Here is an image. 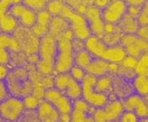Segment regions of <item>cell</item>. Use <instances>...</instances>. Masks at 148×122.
I'll list each match as a JSON object with an SVG mask.
<instances>
[{"instance_id": "obj_1", "label": "cell", "mask_w": 148, "mask_h": 122, "mask_svg": "<svg viewBox=\"0 0 148 122\" xmlns=\"http://www.w3.org/2000/svg\"><path fill=\"white\" fill-rule=\"evenodd\" d=\"M84 47L94 57H99L110 63L120 64L127 56V53L121 44L107 45L102 39L91 35L84 41Z\"/></svg>"}, {"instance_id": "obj_2", "label": "cell", "mask_w": 148, "mask_h": 122, "mask_svg": "<svg viewBox=\"0 0 148 122\" xmlns=\"http://www.w3.org/2000/svg\"><path fill=\"white\" fill-rule=\"evenodd\" d=\"M60 16L64 17L69 22V26H71V29L75 39L84 41L87 38H89L92 35L84 15L74 10L69 6H65Z\"/></svg>"}, {"instance_id": "obj_3", "label": "cell", "mask_w": 148, "mask_h": 122, "mask_svg": "<svg viewBox=\"0 0 148 122\" xmlns=\"http://www.w3.org/2000/svg\"><path fill=\"white\" fill-rule=\"evenodd\" d=\"M74 63V49L72 41L68 39H57V54L54 60V72H69Z\"/></svg>"}, {"instance_id": "obj_4", "label": "cell", "mask_w": 148, "mask_h": 122, "mask_svg": "<svg viewBox=\"0 0 148 122\" xmlns=\"http://www.w3.org/2000/svg\"><path fill=\"white\" fill-rule=\"evenodd\" d=\"M96 80H97L96 76L86 73L84 80L81 82L82 88H83L82 98H84L93 107L95 108L103 107L109 101V95L96 91L95 90Z\"/></svg>"}, {"instance_id": "obj_5", "label": "cell", "mask_w": 148, "mask_h": 122, "mask_svg": "<svg viewBox=\"0 0 148 122\" xmlns=\"http://www.w3.org/2000/svg\"><path fill=\"white\" fill-rule=\"evenodd\" d=\"M25 104L22 98L9 96L0 102V119L6 121H16L25 112Z\"/></svg>"}, {"instance_id": "obj_6", "label": "cell", "mask_w": 148, "mask_h": 122, "mask_svg": "<svg viewBox=\"0 0 148 122\" xmlns=\"http://www.w3.org/2000/svg\"><path fill=\"white\" fill-rule=\"evenodd\" d=\"M127 53V56L139 58L148 52V42L143 41L137 34H123L120 43Z\"/></svg>"}, {"instance_id": "obj_7", "label": "cell", "mask_w": 148, "mask_h": 122, "mask_svg": "<svg viewBox=\"0 0 148 122\" xmlns=\"http://www.w3.org/2000/svg\"><path fill=\"white\" fill-rule=\"evenodd\" d=\"M44 100L51 102L60 114H71L73 110V101L54 86L45 90Z\"/></svg>"}, {"instance_id": "obj_8", "label": "cell", "mask_w": 148, "mask_h": 122, "mask_svg": "<svg viewBox=\"0 0 148 122\" xmlns=\"http://www.w3.org/2000/svg\"><path fill=\"white\" fill-rule=\"evenodd\" d=\"M84 15L87 21L91 34L102 39L105 26V22L102 17V10L96 6H90L84 10Z\"/></svg>"}, {"instance_id": "obj_9", "label": "cell", "mask_w": 148, "mask_h": 122, "mask_svg": "<svg viewBox=\"0 0 148 122\" xmlns=\"http://www.w3.org/2000/svg\"><path fill=\"white\" fill-rule=\"evenodd\" d=\"M9 13L16 18L21 26L26 28H32L37 22V11L26 7L23 2L13 5Z\"/></svg>"}, {"instance_id": "obj_10", "label": "cell", "mask_w": 148, "mask_h": 122, "mask_svg": "<svg viewBox=\"0 0 148 122\" xmlns=\"http://www.w3.org/2000/svg\"><path fill=\"white\" fill-rule=\"evenodd\" d=\"M127 11V5L124 0H112L102 9V17L105 23H118Z\"/></svg>"}, {"instance_id": "obj_11", "label": "cell", "mask_w": 148, "mask_h": 122, "mask_svg": "<svg viewBox=\"0 0 148 122\" xmlns=\"http://www.w3.org/2000/svg\"><path fill=\"white\" fill-rule=\"evenodd\" d=\"M124 109L134 112L140 120L148 117V103L145 97H142L137 93L128 95L123 101Z\"/></svg>"}, {"instance_id": "obj_12", "label": "cell", "mask_w": 148, "mask_h": 122, "mask_svg": "<svg viewBox=\"0 0 148 122\" xmlns=\"http://www.w3.org/2000/svg\"><path fill=\"white\" fill-rule=\"evenodd\" d=\"M40 59L54 62L57 54V39L51 34H46L40 40L38 51Z\"/></svg>"}, {"instance_id": "obj_13", "label": "cell", "mask_w": 148, "mask_h": 122, "mask_svg": "<svg viewBox=\"0 0 148 122\" xmlns=\"http://www.w3.org/2000/svg\"><path fill=\"white\" fill-rule=\"evenodd\" d=\"M21 45L17 39L10 34H0V64L7 65L10 62V50L19 51Z\"/></svg>"}, {"instance_id": "obj_14", "label": "cell", "mask_w": 148, "mask_h": 122, "mask_svg": "<svg viewBox=\"0 0 148 122\" xmlns=\"http://www.w3.org/2000/svg\"><path fill=\"white\" fill-rule=\"evenodd\" d=\"M38 119L44 122H56L59 121L60 113L57 109L46 100L40 101L37 108Z\"/></svg>"}, {"instance_id": "obj_15", "label": "cell", "mask_w": 148, "mask_h": 122, "mask_svg": "<svg viewBox=\"0 0 148 122\" xmlns=\"http://www.w3.org/2000/svg\"><path fill=\"white\" fill-rule=\"evenodd\" d=\"M52 17L53 16L47 10H42L37 12V22L31 29L38 38H41L42 36L49 33Z\"/></svg>"}, {"instance_id": "obj_16", "label": "cell", "mask_w": 148, "mask_h": 122, "mask_svg": "<svg viewBox=\"0 0 148 122\" xmlns=\"http://www.w3.org/2000/svg\"><path fill=\"white\" fill-rule=\"evenodd\" d=\"M110 62L99 57H93L89 65L85 68L86 72L96 77H99L109 73Z\"/></svg>"}, {"instance_id": "obj_17", "label": "cell", "mask_w": 148, "mask_h": 122, "mask_svg": "<svg viewBox=\"0 0 148 122\" xmlns=\"http://www.w3.org/2000/svg\"><path fill=\"white\" fill-rule=\"evenodd\" d=\"M106 113L107 121H116L119 120L120 116L124 112L123 102L119 100L108 101V102L103 106Z\"/></svg>"}, {"instance_id": "obj_18", "label": "cell", "mask_w": 148, "mask_h": 122, "mask_svg": "<svg viewBox=\"0 0 148 122\" xmlns=\"http://www.w3.org/2000/svg\"><path fill=\"white\" fill-rule=\"evenodd\" d=\"M71 29L69 22L62 16H53L50 23L49 34L53 35L56 39L65 33L66 31Z\"/></svg>"}, {"instance_id": "obj_19", "label": "cell", "mask_w": 148, "mask_h": 122, "mask_svg": "<svg viewBox=\"0 0 148 122\" xmlns=\"http://www.w3.org/2000/svg\"><path fill=\"white\" fill-rule=\"evenodd\" d=\"M117 25L123 34H136L140 26L138 19L127 12L122 17Z\"/></svg>"}, {"instance_id": "obj_20", "label": "cell", "mask_w": 148, "mask_h": 122, "mask_svg": "<svg viewBox=\"0 0 148 122\" xmlns=\"http://www.w3.org/2000/svg\"><path fill=\"white\" fill-rule=\"evenodd\" d=\"M18 20L10 13H7L0 17V31L2 33L12 34L18 28Z\"/></svg>"}, {"instance_id": "obj_21", "label": "cell", "mask_w": 148, "mask_h": 122, "mask_svg": "<svg viewBox=\"0 0 148 122\" xmlns=\"http://www.w3.org/2000/svg\"><path fill=\"white\" fill-rule=\"evenodd\" d=\"M65 95H67L69 99L74 101L79 98H82V94H83V88H82V83L75 80L71 76V80L69 81L67 84V86L63 92Z\"/></svg>"}, {"instance_id": "obj_22", "label": "cell", "mask_w": 148, "mask_h": 122, "mask_svg": "<svg viewBox=\"0 0 148 122\" xmlns=\"http://www.w3.org/2000/svg\"><path fill=\"white\" fill-rule=\"evenodd\" d=\"M132 85H133L135 93L145 98L148 95V75L136 74L133 77Z\"/></svg>"}, {"instance_id": "obj_23", "label": "cell", "mask_w": 148, "mask_h": 122, "mask_svg": "<svg viewBox=\"0 0 148 122\" xmlns=\"http://www.w3.org/2000/svg\"><path fill=\"white\" fill-rule=\"evenodd\" d=\"M95 90L97 92L107 94L109 95L112 91V79L111 76L105 75L97 77V80L95 83Z\"/></svg>"}, {"instance_id": "obj_24", "label": "cell", "mask_w": 148, "mask_h": 122, "mask_svg": "<svg viewBox=\"0 0 148 122\" xmlns=\"http://www.w3.org/2000/svg\"><path fill=\"white\" fill-rule=\"evenodd\" d=\"M93 57H94L85 48L77 51V52H74V63H75V65L82 67L84 70L89 65V63L91 62Z\"/></svg>"}, {"instance_id": "obj_25", "label": "cell", "mask_w": 148, "mask_h": 122, "mask_svg": "<svg viewBox=\"0 0 148 122\" xmlns=\"http://www.w3.org/2000/svg\"><path fill=\"white\" fill-rule=\"evenodd\" d=\"M66 4L62 0H50L46 6L47 10L52 16H60Z\"/></svg>"}, {"instance_id": "obj_26", "label": "cell", "mask_w": 148, "mask_h": 122, "mask_svg": "<svg viewBox=\"0 0 148 122\" xmlns=\"http://www.w3.org/2000/svg\"><path fill=\"white\" fill-rule=\"evenodd\" d=\"M36 67L38 73L43 74V75H49L54 72V62L52 61L38 59L36 63Z\"/></svg>"}, {"instance_id": "obj_27", "label": "cell", "mask_w": 148, "mask_h": 122, "mask_svg": "<svg viewBox=\"0 0 148 122\" xmlns=\"http://www.w3.org/2000/svg\"><path fill=\"white\" fill-rule=\"evenodd\" d=\"M135 73L148 75V52L143 54L138 58L137 64L135 67Z\"/></svg>"}, {"instance_id": "obj_28", "label": "cell", "mask_w": 148, "mask_h": 122, "mask_svg": "<svg viewBox=\"0 0 148 122\" xmlns=\"http://www.w3.org/2000/svg\"><path fill=\"white\" fill-rule=\"evenodd\" d=\"M73 109L85 112L89 114L90 116H92L93 112H94V110H95V107H93L92 105L89 104L84 98H79V99L73 101Z\"/></svg>"}, {"instance_id": "obj_29", "label": "cell", "mask_w": 148, "mask_h": 122, "mask_svg": "<svg viewBox=\"0 0 148 122\" xmlns=\"http://www.w3.org/2000/svg\"><path fill=\"white\" fill-rule=\"evenodd\" d=\"M122 31L121 30H117L115 32H112V33H109V34H104L103 35V38H102V41L106 43L107 45H117L120 43V40H121V37H122Z\"/></svg>"}, {"instance_id": "obj_30", "label": "cell", "mask_w": 148, "mask_h": 122, "mask_svg": "<svg viewBox=\"0 0 148 122\" xmlns=\"http://www.w3.org/2000/svg\"><path fill=\"white\" fill-rule=\"evenodd\" d=\"M24 104H25V108L29 110V111H34V110H37L38 104H40V100L38 99L36 96H34L33 94H28L24 97Z\"/></svg>"}, {"instance_id": "obj_31", "label": "cell", "mask_w": 148, "mask_h": 122, "mask_svg": "<svg viewBox=\"0 0 148 122\" xmlns=\"http://www.w3.org/2000/svg\"><path fill=\"white\" fill-rule=\"evenodd\" d=\"M22 2L25 4L26 7L34 10L35 11H40L45 10L47 6V0H22Z\"/></svg>"}, {"instance_id": "obj_32", "label": "cell", "mask_w": 148, "mask_h": 122, "mask_svg": "<svg viewBox=\"0 0 148 122\" xmlns=\"http://www.w3.org/2000/svg\"><path fill=\"white\" fill-rule=\"evenodd\" d=\"M71 121H75V122H86V121L93 120L92 116H90L89 114L75 109L72 110V112L71 113Z\"/></svg>"}, {"instance_id": "obj_33", "label": "cell", "mask_w": 148, "mask_h": 122, "mask_svg": "<svg viewBox=\"0 0 148 122\" xmlns=\"http://www.w3.org/2000/svg\"><path fill=\"white\" fill-rule=\"evenodd\" d=\"M20 2L22 0H0V17L9 13L10 8Z\"/></svg>"}, {"instance_id": "obj_34", "label": "cell", "mask_w": 148, "mask_h": 122, "mask_svg": "<svg viewBox=\"0 0 148 122\" xmlns=\"http://www.w3.org/2000/svg\"><path fill=\"white\" fill-rule=\"evenodd\" d=\"M69 72L71 73V75L74 78V79L79 81V82L83 81L84 78L85 77V75H86V73H87L86 70H85L84 68H82V67H79L77 65H74Z\"/></svg>"}, {"instance_id": "obj_35", "label": "cell", "mask_w": 148, "mask_h": 122, "mask_svg": "<svg viewBox=\"0 0 148 122\" xmlns=\"http://www.w3.org/2000/svg\"><path fill=\"white\" fill-rule=\"evenodd\" d=\"M137 60H138V58H135L130 56H126V57L121 61L120 64H121L122 69L135 72V67H136V64H137Z\"/></svg>"}, {"instance_id": "obj_36", "label": "cell", "mask_w": 148, "mask_h": 122, "mask_svg": "<svg viewBox=\"0 0 148 122\" xmlns=\"http://www.w3.org/2000/svg\"><path fill=\"white\" fill-rule=\"evenodd\" d=\"M137 19H138L140 26L148 25V0H146L141 7L140 13L138 15Z\"/></svg>"}, {"instance_id": "obj_37", "label": "cell", "mask_w": 148, "mask_h": 122, "mask_svg": "<svg viewBox=\"0 0 148 122\" xmlns=\"http://www.w3.org/2000/svg\"><path fill=\"white\" fill-rule=\"evenodd\" d=\"M140 120L137 115L130 110H124V112L122 113V115L119 117V121L122 122H136Z\"/></svg>"}, {"instance_id": "obj_38", "label": "cell", "mask_w": 148, "mask_h": 122, "mask_svg": "<svg viewBox=\"0 0 148 122\" xmlns=\"http://www.w3.org/2000/svg\"><path fill=\"white\" fill-rule=\"evenodd\" d=\"M92 119H93V120L97 121V122L107 121L106 113H105L104 108L103 107L95 108L94 112H93V115H92Z\"/></svg>"}, {"instance_id": "obj_39", "label": "cell", "mask_w": 148, "mask_h": 122, "mask_svg": "<svg viewBox=\"0 0 148 122\" xmlns=\"http://www.w3.org/2000/svg\"><path fill=\"white\" fill-rule=\"evenodd\" d=\"M10 96V90L5 80H0V102Z\"/></svg>"}, {"instance_id": "obj_40", "label": "cell", "mask_w": 148, "mask_h": 122, "mask_svg": "<svg viewBox=\"0 0 148 122\" xmlns=\"http://www.w3.org/2000/svg\"><path fill=\"white\" fill-rule=\"evenodd\" d=\"M136 34L141 39H143V41L148 42V25L140 26Z\"/></svg>"}, {"instance_id": "obj_41", "label": "cell", "mask_w": 148, "mask_h": 122, "mask_svg": "<svg viewBox=\"0 0 148 122\" xmlns=\"http://www.w3.org/2000/svg\"><path fill=\"white\" fill-rule=\"evenodd\" d=\"M8 75H9V70H8L6 65L0 64V80L7 79Z\"/></svg>"}, {"instance_id": "obj_42", "label": "cell", "mask_w": 148, "mask_h": 122, "mask_svg": "<svg viewBox=\"0 0 148 122\" xmlns=\"http://www.w3.org/2000/svg\"><path fill=\"white\" fill-rule=\"evenodd\" d=\"M127 6H137L142 7L143 4L145 3L146 0H124Z\"/></svg>"}, {"instance_id": "obj_43", "label": "cell", "mask_w": 148, "mask_h": 122, "mask_svg": "<svg viewBox=\"0 0 148 122\" xmlns=\"http://www.w3.org/2000/svg\"><path fill=\"white\" fill-rule=\"evenodd\" d=\"M94 3L96 7H98L99 9L102 10L110 3V0H94Z\"/></svg>"}, {"instance_id": "obj_44", "label": "cell", "mask_w": 148, "mask_h": 122, "mask_svg": "<svg viewBox=\"0 0 148 122\" xmlns=\"http://www.w3.org/2000/svg\"><path fill=\"white\" fill-rule=\"evenodd\" d=\"M60 121H71V114H60V117H59Z\"/></svg>"}, {"instance_id": "obj_45", "label": "cell", "mask_w": 148, "mask_h": 122, "mask_svg": "<svg viewBox=\"0 0 148 122\" xmlns=\"http://www.w3.org/2000/svg\"><path fill=\"white\" fill-rule=\"evenodd\" d=\"M145 100H146V101H147V103H148V95L145 97Z\"/></svg>"}, {"instance_id": "obj_46", "label": "cell", "mask_w": 148, "mask_h": 122, "mask_svg": "<svg viewBox=\"0 0 148 122\" xmlns=\"http://www.w3.org/2000/svg\"><path fill=\"white\" fill-rule=\"evenodd\" d=\"M49 1H50V0H47V2H49Z\"/></svg>"}]
</instances>
